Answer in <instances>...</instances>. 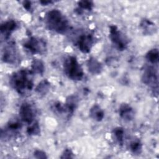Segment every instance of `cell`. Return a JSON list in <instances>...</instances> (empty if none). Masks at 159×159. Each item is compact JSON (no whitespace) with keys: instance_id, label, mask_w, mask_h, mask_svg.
I'll return each mask as SVG.
<instances>
[{"instance_id":"cell-1","label":"cell","mask_w":159,"mask_h":159,"mask_svg":"<svg viewBox=\"0 0 159 159\" xmlns=\"http://www.w3.org/2000/svg\"><path fill=\"white\" fill-rule=\"evenodd\" d=\"M9 83L19 94L26 96L32 91L34 87L33 73L27 69L19 70L12 74Z\"/></svg>"},{"instance_id":"cell-2","label":"cell","mask_w":159,"mask_h":159,"mask_svg":"<svg viewBox=\"0 0 159 159\" xmlns=\"http://www.w3.org/2000/svg\"><path fill=\"white\" fill-rule=\"evenodd\" d=\"M47 27L59 34H65L70 29V22L66 17L58 9H54L48 11L45 16Z\"/></svg>"},{"instance_id":"cell-3","label":"cell","mask_w":159,"mask_h":159,"mask_svg":"<svg viewBox=\"0 0 159 159\" xmlns=\"http://www.w3.org/2000/svg\"><path fill=\"white\" fill-rule=\"evenodd\" d=\"M63 71L65 75L73 81H81L84 76V71L76 57H66L63 63Z\"/></svg>"},{"instance_id":"cell-4","label":"cell","mask_w":159,"mask_h":159,"mask_svg":"<svg viewBox=\"0 0 159 159\" xmlns=\"http://www.w3.org/2000/svg\"><path fill=\"white\" fill-rule=\"evenodd\" d=\"M24 48L33 55H42L47 50V43L40 37L31 36L22 44Z\"/></svg>"},{"instance_id":"cell-5","label":"cell","mask_w":159,"mask_h":159,"mask_svg":"<svg viewBox=\"0 0 159 159\" xmlns=\"http://www.w3.org/2000/svg\"><path fill=\"white\" fill-rule=\"evenodd\" d=\"M109 37L111 42L117 50L122 51L127 47L129 44L128 39L116 25L109 26Z\"/></svg>"},{"instance_id":"cell-6","label":"cell","mask_w":159,"mask_h":159,"mask_svg":"<svg viewBox=\"0 0 159 159\" xmlns=\"http://www.w3.org/2000/svg\"><path fill=\"white\" fill-rule=\"evenodd\" d=\"M95 37L90 32L81 33L75 40V45L83 53H89L95 43Z\"/></svg>"},{"instance_id":"cell-7","label":"cell","mask_w":159,"mask_h":159,"mask_svg":"<svg viewBox=\"0 0 159 159\" xmlns=\"http://www.w3.org/2000/svg\"><path fill=\"white\" fill-rule=\"evenodd\" d=\"M142 80L143 83L150 86L153 94H158V73L157 70L152 66H147L142 75Z\"/></svg>"},{"instance_id":"cell-8","label":"cell","mask_w":159,"mask_h":159,"mask_svg":"<svg viewBox=\"0 0 159 159\" xmlns=\"http://www.w3.org/2000/svg\"><path fill=\"white\" fill-rule=\"evenodd\" d=\"M2 61L7 64H16L19 60V55L14 42H9L6 44L2 49Z\"/></svg>"},{"instance_id":"cell-9","label":"cell","mask_w":159,"mask_h":159,"mask_svg":"<svg viewBox=\"0 0 159 159\" xmlns=\"http://www.w3.org/2000/svg\"><path fill=\"white\" fill-rule=\"evenodd\" d=\"M19 114L20 119L28 125L34 121L35 110L33 106L29 102H25L20 105Z\"/></svg>"},{"instance_id":"cell-10","label":"cell","mask_w":159,"mask_h":159,"mask_svg":"<svg viewBox=\"0 0 159 159\" xmlns=\"http://www.w3.org/2000/svg\"><path fill=\"white\" fill-rule=\"evenodd\" d=\"M21 123L17 120H11L9 121L4 129H1V139H9L21 129Z\"/></svg>"},{"instance_id":"cell-11","label":"cell","mask_w":159,"mask_h":159,"mask_svg":"<svg viewBox=\"0 0 159 159\" xmlns=\"http://www.w3.org/2000/svg\"><path fill=\"white\" fill-rule=\"evenodd\" d=\"M17 23L16 20L11 19L4 22L1 25V37L4 39H8L11 35L16 30L17 28Z\"/></svg>"},{"instance_id":"cell-12","label":"cell","mask_w":159,"mask_h":159,"mask_svg":"<svg viewBox=\"0 0 159 159\" xmlns=\"http://www.w3.org/2000/svg\"><path fill=\"white\" fill-rule=\"evenodd\" d=\"M119 114L124 120L130 121L134 118L135 112L133 108L129 104L123 103L119 107Z\"/></svg>"},{"instance_id":"cell-13","label":"cell","mask_w":159,"mask_h":159,"mask_svg":"<svg viewBox=\"0 0 159 159\" xmlns=\"http://www.w3.org/2000/svg\"><path fill=\"white\" fill-rule=\"evenodd\" d=\"M140 27L144 35H150L157 31V27L154 22L148 19H143L140 23Z\"/></svg>"},{"instance_id":"cell-14","label":"cell","mask_w":159,"mask_h":159,"mask_svg":"<svg viewBox=\"0 0 159 159\" xmlns=\"http://www.w3.org/2000/svg\"><path fill=\"white\" fill-rule=\"evenodd\" d=\"M87 67L89 71L93 75H99L102 71V64L94 57L89 58L87 61Z\"/></svg>"},{"instance_id":"cell-15","label":"cell","mask_w":159,"mask_h":159,"mask_svg":"<svg viewBox=\"0 0 159 159\" xmlns=\"http://www.w3.org/2000/svg\"><path fill=\"white\" fill-rule=\"evenodd\" d=\"M66 114L70 117V116L73 115L75 110L77 106V99L75 96H69L66 101V102L64 104Z\"/></svg>"},{"instance_id":"cell-16","label":"cell","mask_w":159,"mask_h":159,"mask_svg":"<svg viewBox=\"0 0 159 159\" xmlns=\"http://www.w3.org/2000/svg\"><path fill=\"white\" fill-rule=\"evenodd\" d=\"M89 116L93 120L100 122L104 117V112L99 105L94 104L89 109Z\"/></svg>"},{"instance_id":"cell-17","label":"cell","mask_w":159,"mask_h":159,"mask_svg":"<svg viewBox=\"0 0 159 159\" xmlns=\"http://www.w3.org/2000/svg\"><path fill=\"white\" fill-rule=\"evenodd\" d=\"M31 71L33 73L42 75L45 71L43 61L39 59H34L31 63Z\"/></svg>"},{"instance_id":"cell-18","label":"cell","mask_w":159,"mask_h":159,"mask_svg":"<svg viewBox=\"0 0 159 159\" xmlns=\"http://www.w3.org/2000/svg\"><path fill=\"white\" fill-rule=\"evenodd\" d=\"M50 83L47 80H42L36 86L35 91L39 95H45L49 91Z\"/></svg>"},{"instance_id":"cell-19","label":"cell","mask_w":159,"mask_h":159,"mask_svg":"<svg viewBox=\"0 0 159 159\" xmlns=\"http://www.w3.org/2000/svg\"><path fill=\"white\" fill-rule=\"evenodd\" d=\"M145 58L151 64L157 65L158 62L159 53L157 48H152L145 55Z\"/></svg>"},{"instance_id":"cell-20","label":"cell","mask_w":159,"mask_h":159,"mask_svg":"<svg viewBox=\"0 0 159 159\" xmlns=\"http://www.w3.org/2000/svg\"><path fill=\"white\" fill-rule=\"evenodd\" d=\"M124 130L120 127H116L112 130V135L116 141L120 145H122L124 142Z\"/></svg>"},{"instance_id":"cell-21","label":"cell","mask_w":159,"mask_h":159,"mask_svg":"<svg viewBox=\"0 0 159 159\" xmlns=\"http://www.w3.org/2000/svg\"><path fill=\"white\" fill-rule=\"evenodd\" d=\"M27 133L30 136L39 135L40 134V127L37 121H34L28 125L27 128Z\"/></svg>"},{"instance_id":"cell-22","label":"cell","mask_w":159,"mask_h":159,"mask_svg":"<svg viewBox=\"0 0 159 159\" xmlns=\"http://www.w3.org/2000/svg\"><path fill=\"white\" fill-rule=\"evenodd\" d=\"M130 150L136 155H139L142 152V144L139 140H134L129 144Z\"/></svg>"},{"instance_id":"cell-23","label":"cell","mask_w":159,"mask_h":159,"mask_svg":"<svg viewBox=\"0 0 159 159\" xmlns=\"http://www.w3.org/2000/svg\"><path fill=\"white\" fill-rule=\"evenodd\" d=\"M78 10L80 11H91L94 6V3L90 1H80L78 2Z\"/></svg>"},{"instance_id":"cell-24","label":"cell","mask_w":159,"mask_h":159,"mask_svg":"<svg viewBox=\"0 0 159 159\" xmlns=\"http://www.w3.org/2000/svg\"><path fill=\"white\" fill-rule=\"evenodd\" d=\"M73 157V153L70 148H65L60 157L61 158H71Z\"/></svg>"},{"instance_id":"cell-25","label":"cell","mask_w":159,"mask_h":159,"mask_svg":"<svg viewBox=\"0 0 159 159\" xmlns=\"http://www.w3.org/2000/svg\"><path fill=\"white\" fill-rule=\"evenodd\" d=\"M34 157L36 158H47V156L45 152L40 150H36L34 152Z\"/></svg>"},{"instance_id":"cell-26","label":"cell","mask_w":159,"mask_h":159,"mask_svg":"<svg viewBox=\"0 0 159 159\" xmlns=\"http://www.w3.org/2000/svg\"><path fill=\"white\" fill-rule=\"evenodd\" d=\"M22 5L24 7V9H25L27 11H30L32 7V3L30 1H25L23 2Z\"/></svg>"},{"instance_id":"cell-27","label":"cell","mask_w":159,"mask_h":159,"mask_svg":"<svg viewBox=\"0 0 159 159\" xmlns=\"http://www.w3.org/2000/svg\"><path fill=\"white\" fill-rule=\"evenodd\" d=\"M53 2L52 1H40V3L41 4H42L43 6H47L48 4H52Z\"/></svg>"}]
</instances>
